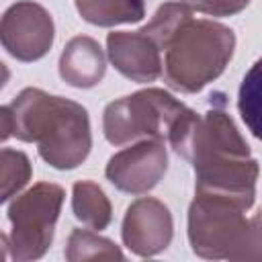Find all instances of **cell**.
Instances as JSON below:
<instances>
[{"label":"cell","instance_id":"cell-4","mask_svg":"<svg viewBox=\"0 0 262 262\" xmlns=\"http://www.w3.org/2000/svg\"><path fill=\"white\" fill-rule=\"evenodd\" d=\"M235 35L213 20H188L166 47L164 76L170 88L199 92L225 70L233 55Z\"/></svg>","mask_w":262,"mask_h":262},{"label":"cell","instance_id":"cell-3","mask_svg":"<svg viewBox=\"0 0 262 262\" xmlns=\"http://www.w3.org/2000/svg\"><path fill=\"white\" fill-rule=\"evenodd\" d=\"M239 205L194 194L188 209V242L192 252L209 260H262V209L254 217Z\"/></svg>","mask_w":262,"mask_h":262},{"label":"cell","instance_id":"cell-15","mask_svg":"<svg viewBox=\"0 0 262 262\" xmlns=\"http://www.w3.org/2000/svg\"><path fill=\"white\" fill-rule=\"evenodd\" d=\"M237 108L252 135L262 141V57L242 80Z\"/></svg>","mask_w":262,"mask_h":262},{"label":"cell","instance_id":"cell-17","mask_svg":"<svg viewBox=\"0 0 262 262\" xmlns=\"http://www.w3.org/2000/svg\"><path fill=\"white\" fill-rule=\"evenodd\" d=\"M31 178V162L23 151L4 147L0 154V199L8 201Z\"/></svg>","mask_w":262,"mask_h":262},{"label":"cell","instance_id":"cell-12","mask_svg":"<svg viewBox=\"0 0 262 262\" xmlns=\"http://www.w3.org/2000/svg\"><path fill=\"white\" fill-rule=\"evenodd\" d=\"M76 8L84 20L98 27L137 23L145 14L143 0H76Z\"/></svg>","mask_w":262,"mask_h":262},{"label":"cell","instance_id":"cell-1","mask_svg":"<svg viewBox=\"0 0 262 262\" xmlns=\"http://www.w3.org/2000/svg\"><path fill=\"white\" fill-rule=\"evenodd\" d=\"M172 147L192 164L196 194L227 199L246 211L254 205L260 168L229 115L217 108L194 113Z\"/></svg>","mask_w":262,"mask_h":262},{"label":"cell","instance_id":"cell-11","mask_svg":"<svg viewBox=\"0 0 262 262\" xmlns=\"http://www.w3.org/2000/svg\"><path fill=\"white\" fill-rule=\"evenodd\" d=\"M106 72V59L100 45L86 35L74 37L59 57V76L76 88L96 86Z\"/></svg>","mask_w":262,"mask_h":262},{"label":"cell","instance_id":"cell-10","mask_svg":"<svg viewBox=\"0 0 262 262\" xmlns=\"http://www.w3.org/2000/svg\"><path fill=\"white\" fill-rule=\"evenodd\" d=\"M113 66L133 82H154L162 74L160 47L141 31H115L106 37Z\"/></svg>","mask_w":262,"mask_h":262},{"label":"cell","instance_id":"cell-7","mask_svg":"<svg viewBox=\"0 0 262 262\" xmlns=\"http://www.w3.org/2000/svg\"><path fill=\"white\" fill-rule=\"evenodd\" d=\"M0 37L4 49L12 57L20 61H35L43 57L53 43L51 14L37 2L20 0L4 12Z\"/></svg>","mask_w":262,"mask_h":262},{"label":"cell","instance_id":"cell-9","mask_svg":"<svg viewBox=\"0 0 262 262\" xmlns=\"http://www.w3.org/2000/svg\"><path fill=\"white\" fill-rule=\"evenodd\" d=\"M172 215L168 207L151 196H141L125 213L123 242L137 256H156L172 242Z\"/></svg>","mask_w":262,"mask_h":262},{"label":"cell","instance_id":"cell-14","mask_svg":"<svg viewBox=\"0 0 262 262\" xmlns=\"http://www.w3.org/2000/svg\"><path fill=\"white\" fill-rule=\"evenodd\" d=\"M188 20H192V8L188 4L166 2L156 10L154 18L139 31L143 35H147L160 49H166Z\"/></svg>","mask_w":262,"mask_h":262},{"label":"cell","instance_id":"cell-13","mask_svg":"<svg viewBox=\"0 0 262 262\" xmlns=\"http://www.w3.org/2000/svg\"><path fill=\"white\" fill-rule=\"evenodd\" d=\"M72 209L74 215L88 225L90 229H104L111 223L113 211L111 203L104 194V190L90 180H82L74 184V194H72Z\"/></svg>","mask_w":262,"mask_h":262},{"label":"cell","instance_id":"cell-16","mask_svg":"<svg viewBox=\"0 0 262 262\" xmlns=\"http://www.w3.org/2000/svg\"><path fill=\"white\" fill-rule=\"evenodd\" d=\"M66 258L70 262L80 260H123V252L106 237H100L88 229H74L68 248Z\"/></svg>","mask_w":262,"mask_h":262},{"label":"cell","instance_id":"cell-5","mask_svg":"<svg viewBox=\"0 0 262 262\" xmlns=\"http://www.w3.org/2000/svg\"><path fill=\"white\" fill-rule=\"evenodd\" d=\"M188 113L190 108L166 90L147 88L111 102L104 108L102 129L113 145H123L139 137L170 139Z\"/></svg>","mask_w":262,"mask_h":262},{"label":"cell","instance_id":"cell-2","mask_svg":"<svg viewBox=\"0 0 262 262\" xmlns=\"http://www.w3.org/2000/svg\"><path fill=\"white\" fill-rule=\"evenodd\" d=\"M0 121L4 141L10 135L35 141L41 158L57 170L80 166L92 147L86 108L39 88H25L12 104L2 106Z\"/></svg>","mask_w":262,"mask_h":262},{"label":"cell","instance_id":"cell-6","mask_svg":"<svg viewBox=\"0 0 262 262\" xmlns=\"http://www.w3.org/2000/svg\"><path fill=\"white\" fill-rule=\"evenodd\" d=\"M61 203L63 188L51 182H39L10 203L8 219L12 223V231L6 239L14 260L29 262L47 252Z\"/></svg>","mask_w":262,"mask_h":262},{"label":"cell","instance_id":"cell-18","mask_svg":"<svg viewBox=\"0 0 262 262\" xmlns=\"http://www.w3.org/2000/svg\"><path fill=\"white\" fill-rule=\"evenodd\" d=\"M192 10L213 14V16H229L239 10H244L250 0H184Z\"/></svg>","mask_w":262,"mask_h":262},{"label":"cell","instance_id":"cell-8","mask_svg":"<svg viewBox=\"0 0 262 262\" xmlns=\"http://www.w3.org/2000/svg\"><path fill=\"white\" fill-rule=\"evenodd\" d=\"M168 154L164 139L145 137L135 145L115 154L106 164V178L125 192L143 194L166 174Z\"/></svg>","mask_w":262,"mask_h":262}]
</instances>
